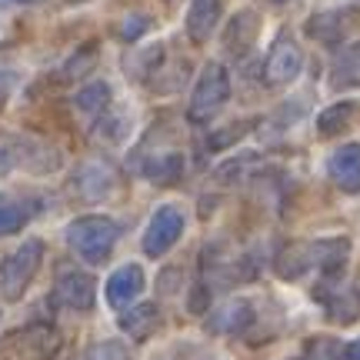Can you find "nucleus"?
I'll return each instance as SVG.
<instances>
[{"label": "nucleus", "instance_id": "nucleus-28", "mask_svg": "<svg viewBox=\"0 0 360 360\" xmlns=\"http://www.w3.org/2000/svg\"><path fill=\"white\" fill-rule=\"evenodd\" d=\"M244 130H247V124H233L231 130H220V134H214L210 137V150H220V147H231L237 137H244Z\"/></svg>", "mask_w": 360, "mask_h": 360}, {"label": "nucleus", "instance_id": "nucleus-14", "mask_svg": "<svg viewBox=\"0 0 360 360\" xmlns=\"http://www.w3.org/2000/svg\"><path fill=\"white\" fill-rule=\"evenodd\" d=\"M257 34H260V17L254 11H240L231 24H227V30H224V47H227V53H233V57H244V53L257 44Z\"/></svg>", "mask_w": 360, "mask_h": 360}, {"label": "nucleus", "instance_id": "nucleus-4", "mask_svg": "<svg viewBox=\"0 0 360 360\" xmlns=\"http://www.w3.org/2000/svg\"><path fill=\"white\" fill-rule=\"evenodd\" d=\"M227 97H231V74H227L224 64L210 60V64H204L200 77L193 84L191 103H187V117H191L193 124H207V120L227 103Z\"/></svg>", "mask_w": 360, "mask_h": 360}, {"label": "nucleus", "instance_id": "nucleus-3", "mask_svg": "<svg viewBox=\"0 0 360 360\" xmlns=\"http://www.w3.org/2000/svg\"><path fill=\"white\" fill-rule=\"evenodd\" d=\"M184 231H187V214H184V207L160 204L154 214H150L147 227H143V237H141L143 257H150V260L167 257L170 250L180 244Z\"/></svg>", "mask_w": 360, "mask_h": 360}, {"label": "nucleus", "instance_id": "nucleus-18", "mask_svg": "<svg viewBox=\"0 0 360 360\" xmlns=\"http://www.w3.org/2000/svg\"><path fill=\"white\" fill-rule=\"evenodd\" d=\"M274 270L281 281H300L307 270H314L310 260V244H287L274 260Z\"/></svg>", "mask_w": 360, "mask_h": 360}, {"label": "nucleus", "instance_id": "nucleus-17", "mask_svg": "<svg viewBox=\"0 0 360 360\" xmlns=\"http://www.w3.org/2000/svg\"><path fill=\"white\" fill-rule=\"evenodd\" d=\"M330 87L334 90H357L360 87V40L347 44L330 64Z\"/></svg>", "mask_w": 360, "mask_h": 360}, {"label": "nucleus", "instance_id": "nucleus-25", "mask_svg": "<svg viewBox=\"0 0 360 360\" xmlns=\"http://www.w3.org/2000/svg\"><path fill=\"white\" fill-rule=\"evenodd\" d=\"M84 360H134V354L124 340H97L87 347Z\"/></svg>", "mask_w": 360, "mask_h": 360}, {"label": "nucleus", "instance_id": "nucleus-1", "mask_svg": "<svg viewBox=\"0 0 360 360\" xmlns=\"http://www.w3.org/2000/svg\"><path fill=\"white\" fill-rule=\"evenodd\" d=\"M67 247L77 254L84 264L90 267H101L110 260L117 240H120V227H117L114 217L107 214H84V217H74L67 224Z\"/></svg>", "mask_w": 360, "mask_h": 360}, {"label": "nucleus", "instance_id": "nucleus-24", "mask_svg": "<svg viewBox=\"0 0 360 360\" xmlns=\"http://www.w3.org/2000/svg\"><path fill=\"white\" fill-rule=\"evenodd\" d=\"M317 297H321V304L327 307V314L334 317V321L340 323H350L360 317V300L354 294H344V290H337V294H323V290H317Z\"/></svg>", "mask_w": 360, "mask_h": 360}, {"label": "nucleus", "instance_id": "nucleus-12", "mask_svg": "<svg viewBox=\"0 0 360 360\" xmlns=\"http://www.w3.org/2000/svg\"><path fill=\"white\" fill-rule=\"evenodd\" d=\"M117 327H120V334L130 337V340H150V337L164 327V314H160V307H157L154 300H143V304H130V307H124V314H120V321H117Z\"/></svg>", "mask_w": 360, "mask_h": 360}, {"label": "nucleus", "instance_id": "nucleus-10", "mask_svg": "<svg viewBox=\"0 0 360 360\" xmlns=\"http://www.w3.org/2000/svg\"><path fill=\"white\" fill-rule=\"evenodd\" d=\"M257 317V310L254 304L247 300V297H231V300H224L220 307H214L207 314V330L210 334H244L247 327L254 323Z\"/></svg>", "mask_w": 360, "mask_h": 360}, {"label": "nucleus", "instance_id": "nucleus-7", "mask_svg": "<svg viewBox=\"0 0 360 360\" xmlns=\"http://www.w3.org/2000/svg\"><path fill=\"white\" fill-rule=\"evenodd\" d=\"M53 300L67 310L87 314L97 304V281L80 267H57L53 274Z\"/></svg>", "mask_w": 360, "mask_h": 360}, {"label": "nucleus", "instance_id": "nucleus-30", "mask_svg": "<svg viewBox=\"0 0 360 360\" xmlns=\"http://www.w3.org/2000/svg\"><path fill=\"white\" fill-rule=\"evenodd\" d=\"M11 84H13V77H11V74H0V101L7 97V90H11Z\"/></svg>", "mask_w": 360, "mask_h": 360}, {"label": "nucleus", "instance_id": "nucleus-16", "mask_svg": "<svg viewBox=\"0 0 360 360\" xmlns=\"http://www.w3.org/2000/svg\"><path fill=\"white\" fill-rule=\"evenodd\" d=\"M220 11H224L220 0H191V7H187V37L193 44L210 40V34L220 24Z\"/></svg>", "mask_w": 360, "mask_h": 360}, {"label": "nucleus", "instance_id": "nucleus-29", "mask_svg": "<svg viewBox=\"0 0 360 360\" xmlns=\"http://www.w3.org/2000/svg\"><path fill=\"white\" fill-rule=\"evenodd\" d=\"M344 357H347V360H360V337H357V340H350L347 347H344Z\"/></svg>", "mask_w": 360, "mask_h": 360}, {"label": "nucleus", "instance_id": "nucleus-11", "mask_svg": "<svg viewBox=\"0 0 360 360\" xmlns=\"http://www.w3.org/2000/svg\"><path fill=\"white\" fill-rule=\"evenodd\" d=\"M327 177L340 193L360 197V143L337 147L330 160H327Z\"/></svg>", "mask_w": 360, "mask_h": 360}, {"label": "nucleus", "instance_id": "nucleus-15", "mask_svg": "<svg viewBox=\"0 0 360 360\" xmlns=\"http://www.w3.org/2000/svg\"><path fill=\"white\" fill-rule=\"evenodd\" d=\"M74 187L84 200L90 204H97V200H107L110 191H114V170L107 167V164H84L77 170V177H74Z\"/></svg>", "mask_w": 360, "mask_h": 360}, {"label": "nucleus", "instance_id": "nucleus-2", "mask_svg": "<svg viewBox=\"0 0 360 360\" xmlns=\"http://www.w3.org/2000/svg\"><path fill=\"white\" fill-rule=\"evenodd\" d=\"M44 254H47V244H44L40 237H27L24 244L13 247L11 254L0 260V294H4L7 304L24 300V294L30 290L34 277L40 274Z\"/></svg>", "mask_w": 360, "mask_h": 360}, {"label": "nucleus", "instance_id": "nucleus-26", "mask_svg": "<svg viewBox=\"0 0 360 360\" xmlns=\"http://www.w3.org/2000/svg\"><path fill=\"white\" fill-rule=\"evenodd\" d=\"M94 60H97V47H94V44L80 47V51L64 64V70H60V80H77L80 74H87L90 67H94Z\"/></svg>", "mask_w": 360, "mask_h": 360}, {"label": "nucleus", "instance_id": "nucleus-8", "mask_svg": "<svg viewBox=\"0 0 360 360\" xmlns=\"http://www.w3.org/2000/svg\"><path fill=\"white\" fill-rule=\"evenodd\" d=\"M300 70H304V51L297 47L294 37L281 34L274 40L267 60H264V80L270 87H287V84H294L300 77Z\"/></svg>", "mask_w": 360, "mask_h": 360}, {"label": "nucleus", "instance_id": "nucleus-6", "mask_svg": "<svg viewBox=\"0 0 360 360\" xmlns=\"http://www.w3.org/2000/svg\"><path fill=\"white\" fill-rule=\"evenodd\" d=\"M13 167H24L30 174H51L60 167V154L40 141H27V137H7L0 143V174Z\"/></svg>", "mask_w": 360, "mask_h": 360}, {"label": "nucleus", "instance_id": "nucleus-20", "mask_svg": "<svg viewBox=\"0 0 360 360\" xmlns=\"http://www.w3.org/2000/svg\"><path fill=\"white\" fill-rule=\"evenodd\" d=\"M307 34L321 44H340L347 34V17L340 11H327V13H314L307 20Z\"/></svg>", "mask_w": 360, "mask_h": 360}, {"label": "nucleus", "instance_id": "nucleus-32", "mask_svg": "<svg viewBox=\"0 0 360 360\" xmlns=\"http://www.w3.org/2000/svg\"><path fill=\"white\" fill-rule=\"evenodd\" d=\"M0 321H4V307H0Z\"/></svg>", "mask_w": 360, "mask_h": 360}, {"label": "nucleus", "instance_id": "nucleus-22", "mask_svg": "<svg viewBox=\"0 0 360 360\" xmlns=\"http://www.w3.org/2000/svg\"><path fill=\"white\" fill-rule=\"evenodd\" d=\"M354 114H357V103L340 101V103H334V107H327V110L317 114V130H321L323 137H337V134H344V130L350 127Z\"/></svg>", "mask_w": 360, "mask_h": 360}, {"label": "nucleus", "instance_id": "nucleus-5", "mask_svg": "<svg viewBox=\"0 0 360 360\" xmlns=\"http://www.w3.org/2000/svg\"><path fill=\"white\" fill-rule=\"evenodd\" d=\"M60 337L47 323H27L0 337V360H51Z\"/></svg>", "mask_w": 360, "mask_h": 360}, {"label": "nucleus", "instance_id": "nucleus-21", "mask_svg": "<svg viewBox=\"0 0 360 360\" xmlns=\"http://www.w3.org/2000/svg\"><path fill=\"white\" fill-rule=\"evenodd\" d=\"M74 107H77L84 117L90 120H97V117L110 107V87L103 84V80H90L87 87L77 90V97H74Z\"/></svg>", "mask_w": 360, "mask_h": 360}, {"label": "nucleus", "instance_id": "nucleus-31", "mask_svg": "<svg viewBox=\"0 0 360 360\" xmlns=\"http://www.w3.org/2000/svg\"><path fill=\"white\" fill-rule=\"evenodd\" d=\"M67 4H84V0H67Z\"/></svg>", "mask_w": 360, "mask_h": 360}, {"label": "nucleus", "instance_id": "nucleus-13", "mask_svg": "<svg viewBox=\"0 0 360 360\" xmlns=\"http://www.w3.org/2000/svg\"><path fill=\"white\" fill-rule=\"evenodd\" d=\"M310 260H314V267L321 270L327 281H337L350 260V240L347 237H321V240H310Z\"/></svg>", "mask_w": 360, "mask_h": 360}, {"label": "nucleus", "instance_id": "nucleus-27", "mask_svg": "<svg viewBox=\"0 0 360 360\" xmlns=\"http://www.w3.org/2000/svg\"><path fill=\"white\" fill-rule=\"evenodd\" d=\"M147 30H150V17H141V13H130L127 20H124V24L117 27V34H120V40H130V44H134L137 37H143Z\"/></svg>", "mask_w": 360, "mask_h": 360}, {"label": "nucleus", "instance_id": "nucleus-23", "mask_svg": "<svg viewBox=\"0 0 360 360\" xmlns=\"http://www.w3.org/2000/svg\"><path fill=\"white\" fill-rule=\"evenodd\" d=\"M34 217V204L24 200H0V237L20 233Z\"/></svg>", "mask_w": 360, "mask_h": 360}, {"label": "nucleus", "instance_id": "nucleus-19", "mask_svg": "<svg viewBox=\"0 0 360 360\" xmlns=\"http://www.w3.org/2000/svg\"><path fill=\"white\" fill-rule=\"evenodd\" d=\"M141 174L154 184H177L180 174H184V157L177 150H167V154H150L143 157Z\"/></svg>", "mask_w": 360, "mask_h": 360}, {"label": "nucleus", "instance_id": "nucleus-9", "mask_svg": "<svg viewBox=\"0 0 360 360\" xmlns=\"http://www.w3.org/2000/svg\"><path fill=\"white\" fill-rule=\"evenodd\" d=\"M143 287H147V277L141 264H120L103 283V300L114 310H124L143 294Z\"/></svg>", "mask_w": 360, "mask_h": 360}]
</instances>
